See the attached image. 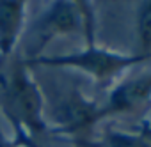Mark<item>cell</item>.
I'll use <instances>...</instances> for the list:
<instances>
[{
    "label": "cell",
    "mask_w": 151,
    "mask_h": 147,
    "mask_svg": "<svg viewBox=\"0 0 151 147\" xmlns=\"http://www.w3.org/2000/svg\"><path fill=\"white\" fill-rule=\"evenodd\" d=\"M135 29H137V43H139L137 53L151 59V0L139 4L137 16H135Z\"/></svg>",
    "instance_id": "52a82bcc"
},
{
    "label": "cell",
    "mask_w": 151,
    "mask_h": 147,
    "mask_svg": "<svg viewBox=\"0 0 151 147\" xmlns=\"http://www.w3.org/2000/svg\"><path fill=\"white\" fill-rule=\"evenodd\" d=\"M149 60L139 53H119L96 44V41H87V46L80 51L52 55V57H37L32 60H25L30 64H39L46 67H62V69H77L84 75L91 76L98 85L105 87L116 82L124 71L135 67L140 62Z\"/></svg>",
    "instance_id": "7a4b0ae2"
},
{
    "label": "cell",
    "mask_w": 151,
    "mask_h": 147,
    "mask_svg": "<svg viewBox=\"0 0 151 147\" xmlns=\"http://www.w3.org/2000/svg\"><path fill=\"white\" fill-rule=\"evenodd\" d=\"M151 101V71L117 82L103 105L105 117L142 112Z\"/></svg>",
    "instance_id": "5b68a950"
},
{
    "label": "cell",
    "mask_w": 151,
    "mask_h": 147,
    "mask_svg": "<svg viewBox=\"0 0 151 147\" xmlns=\"http://www.w3.org/2000/svg\"><path fill=\"white\" fill-rule=\"evenodd\" d=\"M101 119H105L103 105L84 98L77 89L68 91L53 110L55 133L69 136L86 147L91 143V133Z\"/></svg>",
    "instance_id": "277c9868"
},
{
    "label": "cell",
    "mask_w": 151,
    "mask_h": 147,
    "mask_svg": "<svg viewBox=\"0 0 151 147\" xmlns=\"http://www.w3.org/2000/svg\"><path fill=\"white\" fill-rule=\"evenodd\" d=\"M25 2L20 0H0V59L6 60L22 32H23V25H25Z\"/></svg>",
    "instance_id": "8992f818"
},
{
    "label": "cell",
    "mask_w": 151,
    "mask_h": 147,
    "mask_svg": "<svg viewBox=\"0 0 151 147\" xmlns=\"http://www.w3.org/2000/svg\"><path fill=\"white\" fill-rule=\"evenodd\" d=\"M0 105L16 131V143L37 147L34 138L46 131L45 99L27 62H14L6 67L0 60Z\"/></svg>",
    "instance_id": "6da1fadb"
},
{
    "label": "cell",
    "mask_w": 151,
    "mask_h": 147,
    "mask_svg": "<svg viewBox=\"0 0 151 147\" xmlns=\"http://www.w3.org/2000/svg\"><path fill=\"white\" fill-rule=\"evenodd\" d=\"M75 32H84L87 41H94V18L87 2H66L57 0L46 7L41 16L34 21L27 43L29 55L37 59L45 46L59 37Z\"/></svg>",
    "instance_id": "3957f363"
},
{
    "label": "cell",
    "mask_w": 151,
    "mask_h": 147,
    "mask_svg": "<svg viewBox=\"0 0 151 147\" xmlns=\"http://www.w3.org/2000/svg\"><path fill=\"white\" fill-rule=\"evenodd\" d=\"M0 147H20L16 142H9V140H6L4 138V135H2V131H0Z\"/></svg>",
    "instance_id": "9c48e42d"
},
{
    "label": "cell",
    "mask_w": 151,
    "mask_h": 147,
    "mask_svg": "<svg viewBox=\"0 0 151 147\" xmlns=\"http://www.w3.org/2000/svg\"><path fill=\"white\" fill-rule=\"evenodd\" d=\"M140 131H142V133H144V135L149 138V142H151V124H146V126H144Z\"/></svg>",
    "instance_id": "30bf717a"
},
{
    "label": "cell",
    "mask_w": 151,
    "mask_h": 147,
    "mask_svg": "<svg viewBox=\"0 0 151 147\" xmlns=\"http://www.w3.org/2000/svg\"><path fill=\"white\" fill-rule=\"evenodd\" d=\"M101 147H151V142L142 131L107 129L101 138Z\"/></svg>",
    "instance_id": "ba28073f"
}]
</instances>
